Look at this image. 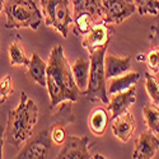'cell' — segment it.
Masks as SVG:
<instances>
[{
	"mask_svg": "<svg viewBox=\"0 0 159 159\" xmlns=\"http://www.w3.org/2000/svg\"><path fill=\"white\" fill-rule=\"evenodd\" d=\"M50 136L51 140L55 145H62L66 140V132L65 127L57 126V125H51L50 127Z\"/></svg>",
	"mask_w": 159,
	"mask_h": 159,
	"instance_id": "26",
	"label": "cell"
},
{
	"mask_svg": "<svg viewBox=\"0 0 159 159\" xmlns=\"http://www.w3.org/2000/svg\"><path fill=\"white\" fill-rule=\"evenodd\" d=\"M107 52V47L99 48L89 55L90 60V70H89V82L88 88L83 96L87 97L88 101L96 102L101 101L102 103L107 104L108 92H107V78L104 73V55Z\"/></svg>",
	"mask_w": 159,
	"mask_h": 159,
	"instance_id": "4",
	"label": "cell"
},
{
	"mask_svg": "<svg viewBox=\"0 0 159 159\" xmlns=\"http://www.w3.org/2000/svg\"><path fill=\"white\" fill-rule=\"evenodd\" d=\"M140 79V74L136 71H127L122 75L115 76L112 79H110V84L107 88L108 96H113L116 93H120V92H124L131 87H134Z\"/></svg>",
	"mask_w": 159,
	"mask_h": 159,
	"instance_id": "15",
	"label": "cell"
},
{
	"mask_svg": "<svg viewBox=\"0 0 159 159\" xmlns=\"http://www.w3.org/2000/svg\"><path fill=\"white\" fill-rule=\"evenodd\" d=\"M4 11L7 16L5 28H31L37 31L42 22V11L33 0H5Z\"/></svg>",
	"mask_w": 159,
	"mask_h": 159,
	"instance_id": "3",
	"label": "cell"
},
{
	"mask_svg": "<svg viewBox=\"0 0 159 159\" xmlns=\"http://www.w3.org/2000/svg\"><path fill=\"white\" fill-rule=\"evenodd\" d=\"M13 82H11V75L7 74L0 79V104L7 102V99L13 94Z\"/></svg>",
	"mask_w": 159,
	"mask_h": 159,
	"instance_id": "24",
	"label": "cell"
},
{
	"mask_svg": "<svg viewBox=\"0 0 159 159\" xmlns=\"http://www.w3.org/2000/svg\"><path fill=\"white\" fill-rule=\"evenodd\" d=\"M5 141V129L3 125H0V159L3 158V145Z\"/></svg>",
	"mask_w": 159,
	"mask_h": 159,
	"instance_id": "27",
	"label": "cell"
},
{
	"mask_svg": "<svg viewBox=\"0 0 159 159\" xmlns=\"http://www.w3.org/2000/svg\"><path fill=\"white\" fill-rule=\"evenodd\" d=\"M4 4H5V0H0V13L4 9Z\"/></svg>",
	"mask_w": 159,
	"mask_h": 159,
	"instance_id": "30",
	"label": "cell"
},
{
	"mask_svg": "<svg viewBox=\"0 0 159 159\" xmlns=\"http://www.w3.org/2000/svg\"><path fill=\"white\" fill-rule=\"evenodd\" d=\"M131 70V59L130 57H122V56H116L112 54L104 55V73L107 80L122 75Z\"/></svg>",
	"mask_w": 159,
	"mask_h": 159,
	"instance_id": "14",
	"label": "cell"
},
{
	"mask_svg": "<svg viewBox=\"0 0 159 159\" xmlns=\"http://www.w3.org/2000/svg\"><path fill=\"white\" fill-rule=\"evenodd\" d=\"M89 70H90V60L78 57L74 64L71 65V71L74 75V79L76 82V85L80 90V94L83 96L88 88L89 82Z\"/></svg>",
	"mask_w": 159,
	"mask_h": 159,
	"instance_id": "16",
	"label": "cell"
},
{
	"mask_svg": "<svg viewBox=\"0 0 159 159\" xmlns=\"http://www.w3.org/2000/svg\"><path fill=\"white\" fill-rule=\"evenodd\" d=\"M87 136H66L62 148L57 154L59 159H92Z\"/></svg>",
	"mask_w": 159,
	"mask_h": 159,
	"instance_id": "10",
	"label": "cell"
},
{
	"mask_svg": "<svg viewBox=\"0 0 159 159\" xmlns=\"http://www.w3.org/2000/svg\"><path fill=\"white\" fill-rule=\"evenodd\" d=\"M73 103L71 101H64L61 102L60 107L57 110V112L54 115L52 118V124L51 125H57V126H62L66 127L69 124H73L75 121L74 117V112H73Z\"/></svg>",
	"mask_w": 159,
	"mask_h": 159,
	"instance_id": "20",
	"label": "cell"
},
{
	"mask_svg": "<svg viewBox=\"0 0 159 159\" xmlns=\"http://www.w3.org/2000/svg\"><path fill=\"white\" fill-rule=\"evenodd\" d=\"M107 125H108V113L104 108L102 107L96 108L90 113L88 118V126H89V130L96 136L104 135L106 130H107Z\"/></svg>",
	"mask_w": 159,
	"mask_h": 159,
	"instance_id": "18",
	"label": "cell"
},
{
	"mask_svg": "<svg viewBox=\"0 0 159 159\" xmlns=\"http://www.w3.org/2000/svg\"><path fill=\"white\" fill-rule=\"evenodd\" d=\"M112 132L113 135L122 143H127L135 132L136 125H135V118L129 110L118 115L117 117L112 118Z\"/></svg>",
	"mask_w": 159,
	"mask_h": 159,
	"instance_id": "12",
	"label": "cell"
},
{
	"mask_svg": "<svg viewBox=\"0 0 159 159\" xmlns=\"http://www.w3.org/2000/svg\"><path fill=\"white\" fill-rule=\"evenodd\" d=\"M28 75L36 84L46 88V84H47V62H45L37 54H32V56H31V61L28 65Z\"/></svg>",
	"mask_w": 159,
	"mask_h": 159,
	"instance_id": "17",
	"label": "cell"
},
{
	"mask_svg": "<svg viewBox=\"0 0 159 159\" xmlns=\"http://www.w3.org/2000/svg\"><path fill=\"white\" fill-rule=\"evenodd\" d=\"M143 117L148 130L159 135V106L154 103H147L143 107Z\"/></svg>",
	"mask_w": 159,
	"mask_h": 159,
	"instance_id": "21",
	"label": "cell"
},
{
	"mask_svg": "<svg viewBox=\"0 0 159 159\" xmlns=\"http://www.w3.org/2000/svg\"><path fill=\"white\" fill-rule=\"evenodd\" d=\"M144 78H145V89H147V93L152 103L159 106V78L152 71H147L144 74Z\"/></svg>",
	"mask_w": 159,
	"mask_h": 159,
	"instance_id": "22",
	"label": "cell"
},
{
	"mask_svg": "<svg viewBox=\"0 0 159 159\" xmlns=\"http://www.w3.org/2000/svg\"><path fill=\"white\" fill-rule=\"evenodd\" d=\"M39 4L47 27L54 28L61 37L68 38L69 27L73 23L69 0H39Z\"/></svg>",
	"mask_w": 159,
	"mask_h": 159,
	"instance_id": "6",
	"label": "cell"
},
{
	"mask_svg": "<svg viewBox=\"0 0 159 159\" xmlns=\"http://www.w3.org/2000/svg\"><path fill=\"white\" fill-rule=\"evenodd\" d=\"M8 54H9V62L11 66H28L30 65L31 59H28L27 55H25L20 37L14 38L10 42Z\"/></svg>",
	"mask_w": 159,
	"mask_h": 159,
	"instance_id": "19",
	"label": "cell"
},
{
	"mask_svg": "<svg viewBox=\"0 0 159 159\" xmlns=\"http://www.w3.org/2000/svg\"><path fill=\"white\" fill-rule=\"evenodd\" d=\"M159 149V139L153 131H143L135 140V147L132 152L134 159H152L155 157Z\"/></svg>",
	"mask_w": 159,
	"mask_h": 159,
	"instance_id": "11",
	"label": "cell"
},
{
	"mask_svg": "<svg viewBox=\"0 0 159 159\" xmlns=\"http://www.w3.org/2000/svg\"><path fill=\"white\" fill-rule=\"evenodd\" d=\"M140 16H158L159 0H134Z\"/></svg>",
	"mask_w": 159,
	"mask_h": 159,
	"instance_id": "23",
	"label": "cell"
},
{
	"mask_svg": "<svg viewBox=\"0 0 159 159\" xmlns=\"http://www.w3.org/2000/svg\"><path fill=\"white\" fill-rule=\"evenodd\" d=\"M51 136L50 129L42 130L37 136L30 139L23 145V148L18 153V159H43L47 158L51 150Z\"/></svg>",
	"mask_w": 159,
	"mask_h": 159,
	"instance_id": "9",
	"label": "cell"
},
{
	"mask_svg": "<svg viewBox=\"0 0 159 159\" xmlns=\"http://www.w3.org/2000/svg\"><path fill=\"white\" fill-rule=\"evenodd\" d=\"M145 61H147L148 69L152 73H159V46H153L149 50V52L145 55Z\"/></svg>",
	"mask_w": 159,
	"mask_h": 159,
	"instance_id": "25",
	"label": "cell"
},
{
	"mask_svg": "<svg viewBox=\"0 0 159 159\" xmlns=\"http://www.w3.org/2000/svg\"><path fill=\"white\" fill-rule=\"evenodd\" d=\"M152 36H155V37L159 39V27L154 25V27L152 28Z\"/></svg>",
	"mask_w": 159,
	"mask_h": 159,
	"instance_id": "28",
	"label": "cell"
},
{
	"mask_svg": "<svg viewBox=\"0 0 159 159\" xmlns=\"http://www.w3.org/2000/svg\"><path fill=\"white\" fill-rule=\"evenodd\" d=\"M104 9V22L111 25L122 24L138 11L134 0H102Z\"/></svg>",
	"mask_w": 159,
	"mask_h": 159,
	"instance_id": "7",
	"label": "cell"
},
{
	"mask_svg": "<svg viewBox=\"0 0 159 159\" xmlns=\"http://www.w3.org/2000/svg\"><path fill=\"white\" fill-rule=\"evenodd\" d=\"M38 107L32 98L20 92V99L16 108L9 112L5 129V141L16 148H23L33 134L38 122Z\"/></svg>",
	"mask_w": 159,
	"mask_h": 159,
	"instance_id": "2",
	"label": "cell"
},
{
	"mask_svg": "<svg viewBox=\"0 0 159 159\" xmlns=\"http://www.w3.org/2000/svg\"><path fill=\"white\" fill-rule=\"evenodd\" d=\"M112 34H113V27L111 24L106 22L97 23L83 36L82 45L84 50L90 55L99 48L108 47Z\"/></svg>",
	"mask_w": 159,
	"mask_h": 159,
	"instance_id": "8",
	"label": "cell"
},
{
	"mask_svg": "<svg viewBox=\"0 0 159 159\" xmlns=\"http://www.w3.org/2000/svg\"><path fill=\"white\" fill-rule=\"evenodd\" d=\"M51 108H55L64 101L76 102L80 90L74 79L71 65L64 54L61 45H56L51 50L47 62V84H46Z\"/></svg>",
	"mask_w": 159,
	"mask_h": 159,
	"instance_id": "1",
	"label": "cell"
},
{
	"mask_svg": "<svg viewBox=\"0 0 159 159\" xmlns=\"http://www.w3.org/2000/svg\"><path fill=\"white\" fill-rule=\"evenodd\" d=\"M74 33L84 36L93 25L104 22L102 0H73Z\"/></svg>",
	"mask_w": 159,
	"mask_h": 159,
	"instance_id": "5",
	"label": "cell"
},
{
	"mask_svg": "<svg viewBox=\"0 0 159 159\" xmlns=\"http://www.w3.org/2000/svg\"><path fill=\"white\" fill-rule=\"evenodd\" d=\"M136 60H138V61H139V60H140V61L145 60V55H138V56H136Z\"/></svg>",
	"mask_w": 159,
	"mask_h": 159,
	"instance_id": "31",
	"label": "cell"
},
{
	"mask_svg": "<svg viewBox=\"0 0 159 159\" xmlns=\"http://www.w3.org/2000/svg\"><path fill=\"white\" fill-rule=\"evenodd\" d=\"M92 158H93V159H103V158H106V157H103V155H101V154H94V155H92Z\"/></svg>",
	"mask_w": 159,
	"mask_h": 159,
	"instance_id": "29",
	"label": "cell"
},
{
	"mask_svg": "<svg viewBox=\"0 0 159 159\" xmlns=\"http://www.w3.org/2000/svg\"><path fill=\"white\" fill-rule=\"evenodd\" d=\"M136 101V87H131L124 92L116 93L112 96L110 102L107 103V108L111 112V120L118 115H121L126 110H129L130 106H132Z\"/></svg>",
	"mask_w": 159,
	"mask_h": 159,
	"instance_id": "13",
	"label": "cell"
}]
</instances>
